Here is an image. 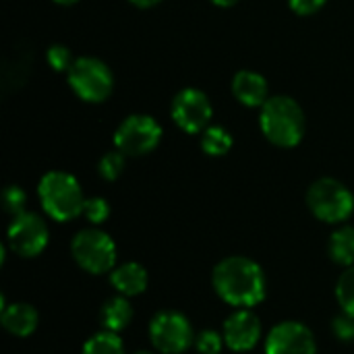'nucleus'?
<instances>
[{"label":"nucleus","mask_w":354,"mask_h":354,"mask_svg":"<svg viewBox=\"0 0 354 354\" xmlns=\"http://www.w3.org/2000/svg\"><path fill=\"white\" fill-rule=\"evenodd\" d=\"M44 212L56 222H68L83 214L85 197L77 178L62 170L46 172L37 185Z\"/></svg>","instance_id":"obj_3"},{"label":"nucleus","mask_w":354,"mask_h":354,"mask_svg":"<svg viewBox=\"0 0 354 354\" xmlns=\"http://www.w3.org/2000/svg\"><path fill=\"white\" fill-rule=\"evenodd\" d=\"M216 295L230 307L251 309L266 299V274L261 266L243 255L224 257L212 274Z\"/></svg>","instance_id":"obj_1"},{"label":"nucleus","mask_w":354,"mask_h":354,"mask_svg":"<svg viewBox=\"0 0 354 354\" xmlns=\"http://www.w3.org/2000/svg\"><path fill=\"white\" fill-rule=\"evenodd\" d=\"M2 205H4V212L12 218L21 216L25 212V205H27V195L21 187L17 185H10L4 189L2 193Z\"/></svg>","instance_id":"obj_22"},{"label":"nucleus","mask_w":354,"mask_h":354,"mask_svg":"<svg viewBox=\"0 0 354 354\" xmlns=\"http://www.w3.org/2000/svg\"><path fill=\"white\" fill-rule=\"evenodd\" d=\"M224 344V336L216 330H201L195 336V348L199 354H220Z\"/></svg>","instance_id":"obj_23"},{"label":"nucleus","mask_w":354,"mask_h":354,"mask_svg":"<svg viewBox=\"0 0 354 354\" xmlns=\"http://www.w3.org/2000/svg\"><path fill=\"white\" fill-rule=\"evenodd\" d=\"M288 4L297 15H313L326 4V0H288Z\"/></svg>","instance_id":"obj_27"},{"label":"nucleus","mask_w":354,"mask_h":354,"mask_svg":"<svg viewBox=\"0 0 354 354\" xmlns=\"http://www.w3.org/2000/svg\"><path fill=\"white\" fill-rule=\"evenodd\" d=\"M266 354H317V342L301 322H280L266 338Z\"/></svg>","instance_id":"obj_11"},{"label":"nucleus","mask_w":354,"mask_h":354,"mask_svg":"<svg viewBox=\"0 0 354 354\" xmlns=\"http://www.w3.org/2000/svg\"><path fill=\"white\" fill-rule=\"evenodd\" d=\"M224 342L234 353H247L261 340V322L251 309H236L222 330Z\"/></svg>","instance_id":"obj_12"},{"label":"nucleus","mask_w":354,"mask_h":354,"mask_svg":"<svg viewBox=\"0 0 354 354\" xmlns=\"http://www.w3.org/2000/svg\"><path fill=\"white\" fill-rule=\"evenodd\" d=\"M259 127L266 139L278 147H295L305 137V112L288 95H274L261 106Z\"/></svg>","instance_id":"obj_2"},{"label":"nucleus","mask_w":354,"mask_h":354,"mask_svg":"<svg viewBox=\"0 0 354 354\" xmlns=\"http://www.w3.org/2000/svg\"><path fill=\"white\" fill-rule=\"evenodd\" d=\"M147 282H149L147 270L137 261L122 263L110 272V284L114 286V290L118 295H122L127 299L143 295L147 288Z\"/></svg>","instance_id":"obj_15"},{"label":"nucleus","mask_w":354,"mask_h":354,"mask_svg":"<svg viewBox=\"0 0 354 354\" xmlns=\"http://www.w3.org/2000/svg\"><path fill=\"white\" fill-rule=\"evenodd\" d=\"M328 253L330 259L338 266L351 268L354 266V228L353 226H342L332 232L330 243H328Z\"/></svg>","instance_id":"obj_17"},{"label":"nucleus","mask_w":354,"mask_h":354,"mask_svg":"<svg viewBox=\"0 0 354 354\" xmlns=\"http://www.w3.org/2000/svg\"><path fill=\"white\" fill-rule=\"evenodd\" d=\"M135 354H151V353H145V351H139V353H135Z\"/></svg>","instance_id":"obj_31"},{"label":"nucleus","mask_w":354,"mask_h":354,"mask_svg":"<svg viewBox=\"0 0 354 354\" xmlns=\"http://www.w3.org/2000/svg\"><path fill=\"white\" fill-rule=\"evenodd\" d=\"M73 259L87 274L100 276L110 274L116 268V245L100 228H83L73 236L71 243Z\"/></svg>","instance_id":"obj_5"},{"label":"nucleus","mask_w":354,"mask_h":354,"mask_svg":"<svg viewBox=\"0 0 354 354\" xmlns=\"http://www.w3.org/2000/svg\"><path fill=\"white\" fill-rule=\"evenodd\" d=\"M133 319V307L129 303L127 297L118 295V297H112L104 303L102 311H100V322L104 326V330L108 332H122Z\"/></svg>","instance_id":"obj_16"},{"label":"nucleus","mask_w":354,"mask_h":354,"mask_svg":"<svg viewBox=\"0 0 354 354\" xmlns=\"http://www.w3.org/2000/svg\"><path fill=\"white\" fill-rule=\"evenodd\" d=\"M232 93L234 97L249 108H261L268 97V81L255 71H239L232 79Z\"/></svg>","instance_id":"obj_14"},{"label":"nucleus","mask_w":354,"mask_h":354,"mask_svg":"<svg viewBox=\"0 0 354 354\" xmlns=\"http://www.w3.org/2000/svg\"><path fill=\"white\" fill-rule=\"evenodd\" d=\"M83 216L91 222V224H104L110 216V205L106 199L102 197H89L85 199L83 205Z\"/></svg>","instance_id":"obj_24"},{"label":"nucleus","mask_w":354,"mask_h":354,"mask_svg":"<svg viewBox=\"0 0 354 354\" xmlns=\"http://www.w3.org/2000/svg\"><path fill=\"white\" fill-rule=\"evenodd\" d=\"M129 2H133L135 6H141V8H149V6L158 4L160 0H129Z\"/></svg>","instance_id":"obj_28"},{"label":"nucleus","mask_w":354,"mask_h":354,"mask_svg":"<svg viewBox=\"0 0 354 354\" xmlns=\"http://www.w3.org/2000/svg\"><path fill=\"white\" fill-rule=\"evenodd\" d=\"M232 147V137L224 127H207L201 133V149L207 156L220 158L226 156Z\"/></svg>","instance_id":"obj_18"},{"label":"nucleus","mask_w":354,"mask_h":354,"mask_svg":"<svg viewBox=\"0 0 354 354\" xmlns=\"http://www.w3.org/2000/svg\"><path fill=\"white\" fill-rule=\"evenodd\" d=\"M162 141V127L156 118L147 114H131L127 116L116 133H114V145L124 156H145L153 151Z\"/></svg>","instance_id":"obj_8"},{"label":"nucleus","mask_w":354,"mask_h":354,"mask_svg":"<svg viewBox=\"0 0 354 354\" xmlns=\"http://www.w3.org/2000/svg\"><path fill=\"white\" fill-rule=\"evenodd\" d=\"M50 241V232L46 222L31 212H23L21 216L12 218L8 226V247L19 257L31 259L37 257Z\"/></svg>","instance_id":"obj_10"},{"label":"nucleus","mask_w":354,"mask_h":354,"mask_svg":"<svg viewBox=\"0 0 354 354\" xmlns=\"http://www.w3.org/2000/svg\"><path fill=\"white\" fill-rule=\"evenodd\" d=\"M46 58H48V62H50V66L54 68V71H66L68 73V68L73 66V56H71V50L66 48V46H50L48 48V54H46Z\"/></svg>","instance_id":"obj_25"},{"label":"nucleus","mask_w":354,"mask_h":354,"mask_svg":"<svg viewBox=\"0 0 354 354\" xmlns=\"http://www.w3.org/2000/svg\"><path fill=\"white\" fill-rule=\"evenodd\" d=\"M336 299L344 313L354 315V266L346 268L336 284Z\"/></svg>","instance_id":"obj_20"},{"label":"nucleus","mask_w":354,"mask_h":354,"mask_svg":"<svg viewBox=\"0 0 354 354\" xmlns=\"http://www.w3.org/2000/svg\"><path fill=\"white\" fill-rule=\"evenodd\" d=\"M149 340L162 354H183L195 344L191 322L172 309L158 311L149 322Z\"/></svg>","instance_id":"obj_7"},{"label":"nucleus","mask_w":354,"mask_h":354,"mask_svg":"<svg viewBox=\"0 0 354 354\" xmlns=\"http://www.w3.org/2000/svg\"><path fill=\"white\" fill-rule=\"evenodd\" d=\"M124 158L127 156L122 151H118V149L104 153L102 160H100V164H97L100 176L106 178V180H116L122 174V170H124Z\"/></svg>","instance_id":"obj_21"},{"label":"nucleus","mask_w":354,"mask_h":354,"mask_svg":"<svg viewBox=\"0 0 354 354\" xmlns=\"http://www.w3.org/2000/svg\"><path fill=\"white\" fill-rule=\"evenodd\" d=\"M81 354H124V344L116 332H97L85 344Z\"/></svg>","instance_id":"obj_19"},{"label":"nucleus","mask_w":354,"mask_h":354,"mask_svg":"<svg viewBox=\"0 0 354 354\" xmlns=\"http://www.w3.org/2000/svg\"><path fill=\"white\" fill-rule=\"evenodd\" d=\"M54 2H58V4H62V6H71V4H77L79 0H54Z\"/></svg>","instance_id":"obj_30"},{"label":"nucleus","mask_w":354,"mask_h":354,"mask_svg":"<svg viewBox=\"0 0 354 354\" xmlns=\"http://www.w3.org/2000/svg\"><path fill=\"white\" fill-rule=\"evenodd\" d=\"M332 332L340 342H354V315H348L342 311L332 324Z\"/></svg>","instance_id":"obj_26"},{"label":"nucleus","mask_w":354,"mask_h":354,"mask_svg":"<svg viewBox=\"0 0 354 354\" xmlns=\"http://www.w3.org/2000/svg\"><path fill=\"white\" fill-rule=\"evenodd\" d=\"M311 214L326 224H342L354 212L353 191L336 178H319L307 191Z\"/></svg>","instance_id":"obj_4"},{"label":"nucleus","mask_w":354,"mask_h":354,"mask_svg":"<svg viewBox=\"0 0 354 354\" xmlns=\"http://www.w3.org/2000/svg\"><path fill=\"white\" fill-rule=\"evenodd\" d=\"M212 112L214 110H212L209 97L201 89H195V87H187L178 91L170 106V114L176 127L191 135L203 133L209 127Z\"/></svg>","instance_id":"obj_9"},{"label":"nucleus","mask_w":354,"mask_h":354,"mask_svg":"<svg viewBox=\"0 0 354 354\" xmlns=\"http://www.w3.org/2000/svg\"><path fill=\"white\" fill-rule=\"evenodd\" d=\"M0 303H2V307H0V324L8 334H12L17 338H27L37 330L39 315H37L35 307H31L27 303L6 305L4 295L0 297Z\"/></svg>","instance_id":"obj_13"},{"label":"nucleus","mask_w":354,"mask_h":354,"mask_svg":"<svg viewBox=\"0 0 354 354\" xmlns=\"http://www.w3.org/2000/svg\"><path fill=\"white\" fill-rule=\"evenodd\" d=\"M68 85L77 97L89 104L104 102L114 89V77L106 62L93 56L75 58L73 66L68 68Z\"/></svg>","instance_id":"obj_6"},{"label":"nucleus","mask_w":354,"mask_h":354,"mask_svg":"<svg viewBox=\"0 0 354 354\" xmlns=\"http://www.w3.org/2000/svg\"><path fill=\"white\" fill-rule=\"evenodd\" d=\"M212 2H214L216 6H224V8H226V6H232V4H236L239 0H212Z\"/></svg>","instance_id":"obj_29"}]
</instances>
